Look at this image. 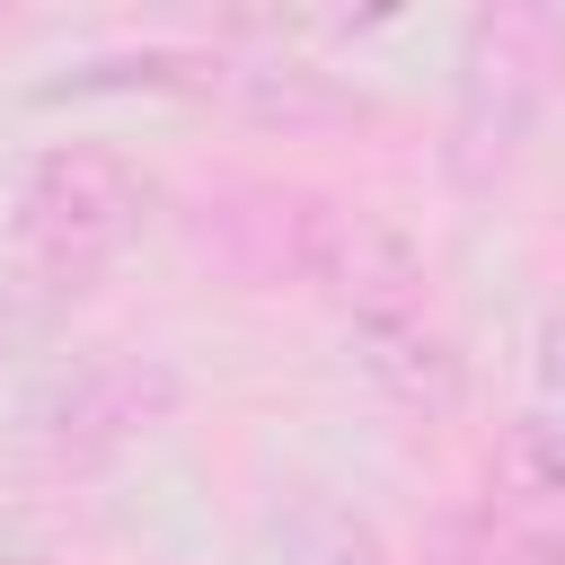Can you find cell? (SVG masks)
Masks as SVG:
<instances>
[{
  "label": "cell",
  "mask_w": 565,
  "mask_h": 565,
  "mask_svg": "<svg viewBox=\"0 0 565 565\" xmlns=\"http://www.w3.org/2000/svg\"><path fill=\"white\" fill-rule=\"evenodd\" d=\"M353 344H362V371H371L406 415L441 424V415H459V406H468V362H459V344L433 327V309L362 318V327H353Z\"/></svg>",
  "instance_id": "cell-4"
},
{
  "label": "cell",
  "mask_w": 565,
  "mask_h": 565,
  "mask_svg": "<svg viewBox=\"0 0 565 565\" xmlns=\"http://www.w3.org/2000/svg\"><path fill=\"white\" fill-rule=\"evenodd\" d=\"M159 185L141 159L106 150V141H62L44 150L26 177H18V203H9V238L35 274H97L115 247L141 238Z\"/></svg>",
  "instance_id": "cell-1"
},
{
  "label": "cell",
  "mask_w": 565,
  "mask_h": 565,
  "mask_svg": "<svg viewBox=\"0 0 565 565\" xmlns=\"http://www.w3.org/2000/svg\"><path fill=\"white\" fill-rule=\"evenodd\" d=\"M539 362H547V380H565V300H556L547 327H539Z\"/></svg>",
  "instance_id": "cell-7"
},
{
  "label": "cell",
  "mask_w": 565,
  "mask_h": 565,
  "mask_svg": "<svg viewBox=\"0 0 565 565\" xmlns=\"http://www.w3.org/2000/svg\"><path fill=\"white\" fill-rule=\"evenodd\" d=\"M556 53H565V18H547V9H486L468 26V44H459V106H450V141H441L459 185H494L512 168V150L539 124Z\"/></svg>",
  "instance_id": "cell-2"
},
{
  "label": "cell",
  "mask_w": 565,
  "mask_h": 565,
  "mask_svg": "<svg viewBox=\"0 0 565 565\" xmlns=\"http://www.w3.org/2000/svg\"><path fill=\"white\" fill-rule=\"evenodd\" d=\"M168 406H177V371H168V362H141V353H115V362L79 371V380L44 406V441L88 459V450H115V441L150 433Z\"/></svg>",
  "instance_id": "cell-3"
},
{
  "label": "cell",
  "mask_w": 565,
  "mask_h": 565,
  "mask_svg": "<svg viewBox=\"0 0 565 565\" xmlns=\"http://www.w3.org/2000/svg\"><path fill=\"white\" fill-rule=\"evenodd\" d=\"M494 486L521 494V503H556V494H565V424L521 415V424L503 433V450H494Z\"/></svg>",
  "instance_id": "cell-5"
},
{
  "label": "cell",
  "mask_w": 565,
  "mask_h": 565,
  "mask_svg": "<svg viewBox=\"0 0 565 565\" xmlns=\"http://www.w3.org/2000/svg\"><path fill=\"white\" fill-rule=\"evenodd\" d=\"M450 565H565V530H477L450 547Z\"/></svg>",
  "instance_id": "cell-6"
}]
</instances>
